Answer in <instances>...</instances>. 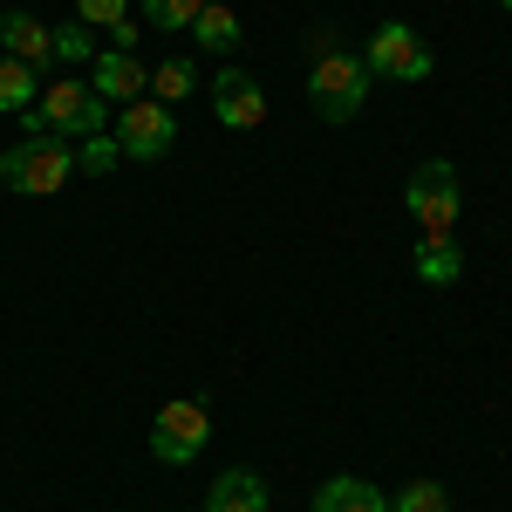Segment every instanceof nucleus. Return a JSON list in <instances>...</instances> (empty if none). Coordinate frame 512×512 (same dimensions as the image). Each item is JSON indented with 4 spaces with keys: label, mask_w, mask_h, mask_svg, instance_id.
<instances>
[{
    "label": "nucleus",
    "mask_w": 512,
    "mask_h": 512,
    "mask_svg": "<svg viewBox=\"0 0 512 512\" xmlns=\"http://www.w3.org/2000/svg\"><path fill=\"white\" fill-rule=\"evenodd\" d=\"M315 512H390V499L369 478H328L315 492Z\"/></svg>",
    "instance_id": "12"
},
{
    "label": "nucleus",
    "mask_w": 512,
    "mask_h": 512,
    "mask_svg": "<svg viewBox=\"0 0 512 512\" xmlns=\"http://www.w3.org/2000/svg\"><path fill=\"white\" fill-rule=\"evenodd\" d=\"M76 178V151L62 137H21L14 151H0V185L21 198H55Z\"/></svg>",
    "instance_id": "2"
},
{
    "label": "nucleus",
    "mask_w": 512,
    "mask_h": 512,
    "mask_svg": "<svg viewBox=\"0 0 512 512\" xmlns=\"http://www.w3.org/2000/svg\"><path fill=\"white\" fill-rule=\"evenodd\" d=\"M89 89H96L103 103H137V96L151 89V69H144L137 55H123V48H103L96 69H89Z\"/></svg>",
    "instance_id": "9"
},
{
    "label": "nucleus",
    "mask_w": 512,
    "mask_h": 512,
    "mask_svg": "<svg viewBox=\"0 0 512 512\" xmlns=\"http://www.w3.org/2000/svg\"><path fill=\"white\" fill-rule=\"evenodd\" d=\"M205 96H212V117L226 123V130H260L267 123V96H260V82L246 76V69H219Z\"/></svg>",
    "instance_id": "8"
},
{
    "label": "nucleus",
    "mask_w": 512,
    "mask_h": 512,
    "mask_svg": "<svg viewBox=\"0 0 512 512\" xmlns=\"http://www.w3.org/2000/svg\"><path fill=\"white\" fill-rule=\"evenodd\" d=\"M192 89H198V62H192V55H164L158 69H151V96H158L164 110H171V103H185Z\"/></svg>",
    "instance_id": "16"
},
{
    "label": "nucleus",
    "mask_w": 512,
    "mask_h": 512,
    "mask_svg": "<svg viewBox=\"0 0 512 512\" xmlns=\"http://www.w3.org/2000/svg\"><path fill=\"white\" fill-rule=\"evenodd\" d=\"M117 158H123V151H117L110 130H96V137H82V144H76V171H82V178H103Z\"/></svg>",
    "instance_id": "18"
},
{
    "label": "nucleus",
    "mask_w": 512,
    "mask_h": 512,
    "mask_svg": "<svg viewBox=\"0 0 512 512\" xmlns=\"http://www.w3.org/2000/svg\"><path fill=\"white\" fill-rule=\"evenodd\" d=\"M35 96H41V76L28 69V62L0 55V110H7V117H21V110H35Z\"/></svg>",
    "instance_id": "15"
},
{
    "label": "nucleus",
    "mask_w": 512,
    "mask_h": 512,
    "mask_svg": "<svg viewBox=\"0 0 512 512\" xmlns=\"http://www.w3.org/2000/svg\"><path fill=\"white\" fill-rule=\"evenodd\" d=\"M171 144H178V117L164 110L158 96H137V103H123V117H117V151H123V158L158 164Z\"/></svg>",
    "instance_id": "5"
},
{
    "label": "nucleus",
    "mask_w": 512,
    "mask_h": 512,
    "mask_svg": "<svg viewBox=\"0 0 512 512\" xmlns=\"http://www.w3.org/2000/svg\"><path fill=\"white\" fill-rule=\"evenodd\" d=\"M499 7H512V0H499Z\"/></svg>",
    "instance_id": "23"
},
{
    "label": "nucleus",
    "mask_w": 512,
    "mask_h": 512,
    "mask_svg": "<svg viewBox=\"0 0 512 512\" xmlns=\"http://www.w3.org/2000/svg\"><path fill=\"white\" fill-rule=\"evenodd\" d=\"M205 437H212V417H205V403L178 396V403H164L158 424H151V451H158V465H198Z\"/></svg>",
    "instance_id": "6"
},
{
    "label": "nucleus",
    "mask_w": 512,
    "mask_h": 512,
    "mask_svg": "<svg viewBox=\"0 0 512 512\" xmlns=\"http://www.w3.org/2000/svg\"><path fill=\"white\" fill-rule=\"evenodd\" d=\"M0 55H14V62H28V69H48V62H55V41H48V28H41L35 14H21V7H14V14H0Z\"/></svg>",
    "instance_id": "10"
},
{
    "label": "nucleus",
    "mask_w": 512,
    "mask_h": 512,
    "mask_svg": "<svg viewBox=\"0 0 512 512\" xmlns=\"http://www.w3.org/2000/svg\"><path fill=\"white\" fill-rule=\"evenodd\" d=\"M137 41H144V28H137V21L123 14L117 28H110V48H123V55H137Z\"/></svg>",
    "instance_id": "22"
},
{
    "label": "nucleus",
    "mask_w": 512,
    "mask_h": 512,
    "mask_svg": "<svg viewBox=\"0 0 512 512\" xmlns=\"http://www.w3.org/2000/svg\"><path fill=\"white\" fill-rule=\"evenodd\" d=\"M369 62L349 55V48H335V35H315V62H308V103H315L321 123H349L362 117V103H369Z\"/></svg>",
    "instance_id": "1"
},
{
    "label": "nucleus",
    "mask_w": 512,
    "mask_h": 512,
    "mask_svg": "<svg viewBox=\"0 0 512 512\" xmlns=\"http://www.w3.org/2000/svg\"><path fill=\"white\" fill-rule=\"evenodd\" d=\"M403 205H410V219L424 226V239H444L451 226H458V164L451 158H424L417 171H410Z\"/></svg>",
    "instance_id": "4"
},
{
    "label": "nucleus",
    "mask_w": 512,
    "mask_h": 512,
    "mask_svg": "<svg viewBox=\"0 0 512 512\" xmlns=\"http://www.w3.org/2000/svg\"><path fill=\"white\" fill-rule=\"evenodd\" d=\"M390 512H451V499H444L437 478H417V485H403V492L390 499Z\"/></svg>",
    "instance_id": "19"
},
{
    "label": "nucleus",
    "mask_w": 512,
    "mask_h": 512,
    "mask_svg": "<svg viewBox=\"0 0 512 512\" xmlns=\"http://www.w3.org/2000/svg\"><path fill=\"white\" fill-rule=\"evenodd\" d=\"M198 7L205 0H144V28H158V35H178V28H192Z\"/></svg>",
    "instance_id": "17"
},
{
    "label": "nucleus",
    "mask_w": 512,
    "mask_h": 512,
    "mask_svg": "<svg viewBox=\"0 0 512 512\" xmlns=\"http://www.w3.org/2000/svg\"><path fill=\"white\" fill-rule=\"evenodd\" d=\"M192 35H198V48H212V55H233L239 48V14L226 7V0H205L198 21H192Z\"/></svg>",
    "instance_id": "14"
},
{
    "label": "nucleus",
    "mask_w": 512,
    "mask_h": 512,
    "mask_svg": "<svg viewBox=\"0 0 512 512\" xmlns=\"http://www.w3.org/2000/svg\"><path fill=\"white\" fill-rule=\"evenodd\" d=\"M48 41H55V55H62V62H96V35H89L82 21H62V28H48Z\"/></svg>",
    "instance_id": "20"
},
{
    "label": "nucleus",
    "mask_w": 512,
    "mask_h": 512,
    "mask_svg": "<svg viewBox=\"0 0 512 512\" xmlns=\"http://www.w3.org/2000/svg\"><path fill=\"white\" fill-rule=\"evenodd\" d=\"M205 512H274V499H267V485H260V472H219L212 478V492H205Z\"/></svg>",
    "instance_id": "11"
},
{
    "label": "nucleus",
    "mask_w": 512,
    "mask_h": 512,
    "mask_svg": "<svg viewBox=\"0 0 512 512\" xmlns=\"http://www.w3.org/2000/svg\"><path fill=\"white\" fill-rule=\"evenodd\" d=\"M465 274V253H458V239H417V280L424 287H451V280Z\"/></svg>",
    "instance_id": "13"
},
{
    "label": "nucleus",
    "mask_w": 512,
    "mask_h": 512,
    "mask_svg": "<svg viewBox=\"0 0 512 512\" xmlns=\"http://www.w3.org/2000/svg\"><path fill=\"white\" fill-rule=\"evenodd\" d=\"M130 14V0H76V21L82 28H117Z\"/></svg>",
    "instance_id": "21"
},
{
    "label": "nucleus",
    "mask_w": 512,
    "mask_h": 512,
    "mask_svg": "<svg viewBox=\"0 0 512 512\" xmlns=\"http://www.w3.org/2000/svg\"><path fill=\"white\" fill-rule=\"evenodd\" d=\"M369 76H390V82H424L431 76V48L417 41L410 21H383L376 35H369Z\"/></svg>",
    "instance_id": "7"
},
{
    "label": "nucleus",
    "mask_w": 512,
    "mask_h": 512,
    "mask_svg": "<svg viewBox=\"0 0 512 512\" xmlns=\"http://www.w3.org/2000/svg\"><path fill=\"white\" fill-rule=\"evenodd\" d=\"M35 117H41V130H48V137H96V130L110 123V103H103L89 82L55 76L35 96Z\"/></svg>",
    "instance_id": "3"
}]
</instances>
